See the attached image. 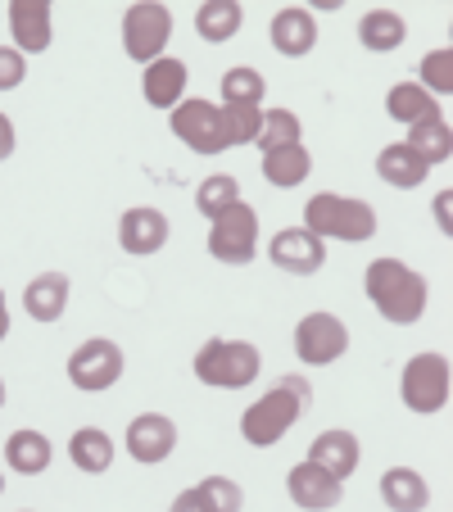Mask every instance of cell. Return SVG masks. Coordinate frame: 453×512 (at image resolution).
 Returning a JSON list of instances; mask_svg holds the SVG:
<instances>
[{
	"label": "cell",
	"instance_id": "obj_1",
	"mask_svg": "<svg viewBox=\"0 0 453 512\" xmlns=\"http://www.w3.org/2000/svg\"><path fill=\"white\" fill-rule=\"evenodd\" d=\"M363 290L372 309L381 313L395 327H413L426 318V304H431V281L417 268H408L404 259H372L363 272Z\"/></svg>",
	"mask_w": 453,
	"mask_h": 512
},
{
	"label": "cell",
	"instance_id": "obj_2",
	"mask_svg": "<svg viewBox=\"0 0 453 512\" xmlns=\"http://www.w3.org/2000/svg\"><path fill=\"white\" fill-rule=\"evenodd\" d=\"M309 399H313V390H309V381H304V377H281L277 386L263 390V395L241 413V435H245V445H254V449H272V445L281 440V435L295 431V422L304 417Z\"/></svg>",
	"mask_w": 453,
	"mask_h": 512
},
{
	"label": "cell",
	"instance_id": "obj_3",
	"mask_svg": "<svg viewBox=\"0 0 453 512\" xmlns=\"http://www.w3.org/2000/svg\"><path fill=\"white\" fill-rule=\"evenodd\" d=\"M304 232H313L318 241L363 245L376 236V209L367 200H354V195L318 191L309 204H304Z\"/></svg>",
	"mask_w": 453,
	"mask_h": 512
},
{
	"label": "cell",
	"instance_id": "obj_4",
	"mask_svg": "<svg viewBox=\"0 0 453 512\" xmlns=\"http://www.w3.org/2000/svg\"><path fill=\"white\" fill-rule=\"evenodd\" d=\"M259 372H263V354L250 340L213 336V340H204L200 354H195V381L213 386V390H245L259 381Z\"/></svg>",
	"mask_w": 453,
	"mask_h": 512
},
{
	"label": "cell",
	"instance_id": "obj_5",
	"mask_svg": "<svg viewBox=\"0 0 453 512\" xmlns=\"http://www.w3.org/2000/svg\"><path fill=\"white\" fill-rule=\"evenodd\" d=\"M168 127H173V136L186 150H195V155H222V150H232L227 109L213 105V100H182L177 109H168Z\"/></svg>",
	"mask_w": 453,
	"mask_h": 512
},
{
	"label": "cell",
	"instance_id": "obj_6",
	"mask_svg": "<svg viewBox=\"0 0 453 512\" xmlns=\"http://www.w3.org/2000/svg\"><path fill=\"white\" fill-rule=\"evenodd\" d=\"M209 254L227 268H245L259 254V213L250 204H232L209 223Z\"/></svg>",
	"mask_w": 453,
	"mask_h": 512
},
{
	"label": "cell",
	"instance_id": "obj_7",
	"mask_svg": "<svg viewBox=\"0 0 453 512\" xmlns=\"http://www.w3.org/2000/svg\"><path fill=\"white\" fill-rule=\"evenodd\" d=\"M168 37H173V10L159 5V0H141V5H127L123 14V50L136 64H155L164 55Z\"/></svg>",
	"mask_w": 453,
	"mask_h": 512
},
{
	"label": "cell",
	"instance_id": "obj_8",
	"mask_svg": "<svg viewBox=\"0 0 453 512\" xmlns=\"http://www.w3.org/2000/svg\"><path fill=\"white\" fill-rule=\"evenodd\" d=\"M123 368H127L123 349H118L109 336H91L68 354V381H73L78 390H87V395H105V390H114L118 381H123Z\"/></svg>",
	"mask_w": 453,
	"mask_h": 512
},
{
	"label": "cell",
	"instance_id": "obj_9",
	"mask_svg": "<svg viewBox=\"0 0 453 512\" xmlns=\"http://www.w3.org/2000/svg\"><path fill=\"white\" fill-rule=\"evenodd\" d=\"M399 395L413 413L431 417L449 404V358L444 354H413L404 377H399Z\"/></svg>",
	"mask_w": 453,
	"mask_h": 512
},
{
	"label": "cell",
	"instance_id": "obj_10",
	"mask_svg": "<svg viewBox=\"0 0 453 512\" xmlns=\"http://www.w3.org/2000/svg\"><path fill=\"white\" fill-rule=\"evenodd\" d=\"M349 349V327L336 318V313L318 309V313H304L295 327V358L304 368H327L336 358H345Z\"/></svg>",
	"mask_w": 453,
	"mask_h": 512
},
{
	"label": "cell",
	"instance_id": "obj_11",
	"mask_svg": "<svg viewBox=\"0 0 453 512\" xmlns=\"http://www.w3.org/2000/svg\"><path fill=\"white\" fill-rule=\"evenodd\" d=\"M127 454H132V463L141 467H159L168 454L177 449V422L164 413H141L127 422Z\"/></svg>",
	"mask_w": 453,
	"mask_h": 512
},
{
	"label": "cell",
	"instance_id": "obj_12",
	"mask_svg": "<svg viewBox=\"0 0 453 512\" xmlns=\"http://www.w3.org/2000/svg\"><path fill=\"white\" fill-rule=\"evenodd\" d=\"M268 259L277 263L281 272H290V277H313V272L327 268V241H318V236L304 232V227H286V232L272 236Z\"/></svg>",
	"mask_w": 453,
	"mask_h": 512
},
{
	"label": "cell",
	"instance_id": "obj_13",
	"mask_svg": "<svg viewBox=\"0 0 453 512\" xmlns=\"http://www.w3.org/2000/svg\"><path fill=\"white\" fill-rule=\"evenodd\" d=\"M118 245L132 259H145V254H159L168 245V213L155 209V204H136L118 218Z\"/></svg>",
	"mask_w": 453,
	"mask_h": 512
},
{
	"label": "cell",
	"instance_id": "obj_14",
	"mask_svg": "<svg viewBox=\"0 0 453 512\" xmlns=\"http://www.w3.org/2000/svg\"><path fill=\"white\" fill-rule=\"evenodd\" d=\"M286 494H290V503L304 512H331L345 499V481L327 476L322 467H313L309 458H304V463H295L286 472Z\"/></svg>",
	"mask_w": 453,
	"mask_h": 512
},
{
	"label": "cell",
	"instance_id": "obj_15",
	"mask_svg": "<svg viewBox=\"0 0 453 512\" xmlns=\"http://www.w3.org/2000/svg\"><path fill=\"white\" fill-rule=\"evenodd\" d=\"M10 37L19 55H41L55 37V10L50 0H10Z\"/></svg>",
	"mask_w": 453,
	"mask_h": 512
},
{
	"label": "cell",
	"instance_id": "obj_16",
	"mask_svg": "<svg viewBox=\"0 0 453 512\" xmlns=\"http://www.w3.org/2000/svg\"><path fill=\"white\" fill-rule=\"evenodd\" d=\"M272 50L286 59H304L313 46H318V19H313V10H304V5H286V10L272 14Z\"/></svg>",
	"mask_w": 453,
	"mask_h": 512
},
{
	"label": "cell",
	"instance_id": "obj_17",
	"mask_svg": "<svg viewBox=\"0 0 453 512\" xmlns=\"http://www.w3.org/2000/svg\"><path fill=\"white\" fill-rule=\"evenodd\" d=\"M309 463L322 467L327 476H336V481H345V476H354L358 463H363V445H358L354 431L331 426V431H322L318 440L309 445Z\"/></svg>",
	"mask_w": 453,
	"mask_h": 512
},
{
	"label": "cell",
	"instance_id": "obj_18",
	"mask_svg": "<svg viewBox=\"0 0 453 512\" xmlns=\"http://www.w3.org/2000/svg\"><path fill=\"white\" fill-rule=\"evenodd\" d=\"M186 82H191V68H186V59L159 55L155 64H145L141 91H145V100H150L155 109H177L186 100Z\"/></svg>",
	"mask_w": 453,
	"mask_h": 512
},
{
	"label": "cell",
	"instance_id": "obj_19",
	"mask_svg": "<svg viewBox=\"0 0 453 512\" xmlns=\"http://www.w3.org/2000/svg\"><path fill=\"white\" fill-rule=\"evenodd\" d=\"M68 295H73V281L64 272H41L23 286V309L32 322H59L68 309Z\"/></svg>",
	"mask_w": 453,
	"mask_h": 512
},
{
	"label": "cell",
	"instance_id": "obj_20",
	"mask_svg": "<svg viewBox=\"0 0 453 512\" xmlns=\"http://www.w3.org/2000/svg\"><path fill=\"white\" fill-rule=\"evenodd\" d=\"M381 499L390 512H426L431 508V485L417 467H386L381 472Z\"/></svg>",
	"mask_w": 453,
	"mask_h": 512
},
{
	"label": "cell",
	"instance_id": "obj_21",
	"mask_svg": "<svg viewBox=\"0 0 453 512\" xmlns=\"http://www.w3.org/2000/svg\"><path fill=\"white\" fill-rule=\"evenodd\" d=\"M114 440H109V431L105 426H78L73 431V440H68V463L78 467V472H87V476H100V472H109L114 467Z\"/></svg>",
	"mask_w": 453,
	"mask_h": 512
},
{
	"label": "cell",
	"instance_id": "obj_22",
	"mask_svg": "<svg viewBox=\"0 0 453 512\" xmlns=\"http://www.w3.org/2000/svg\"><path fill=\"white\" fill-rule=\"evenodd\" d=\"M5 463L19 476H41L55 463V445H50L41 431H32V426H19V431L5 440Z\"/></svg>",
	"mask_w": 453,
	"mask_h": 512
},
{
	"label": "cell",
	"instance_id": "obj_23",
	"mask_svg": "<svg viewBox=\"0 0 453 512\" xmlns=\"http://www.w3.org/2000/svg\"><path fill=\"white\" fill-rule=\"evenodd\" d=\"M313 173V155L299 145H281V150H268L263 155V182L277 186V191H290V186H304Z\"/></svg>",
	"mask_w": 453,
	"mask_h": 512
},
{
	"label": "cell",
	"instance_id": "obj_24",
	"mask_svg": "<svg viewBox=\"0 0 453 512\" xmlns=\"http://www.w3.org/2000/svg\"><path fill=\"white\" fill-rule=\"evenodd\" d=\"M426 173H431V168H426L404 141H390L386 150L376 155V177H381L386 186H395V191H413V186H422Z\"/></svg>",
	"mask_w": 453,
	"mask_h": 512
},
{
	"label": "cell",
	"instance_id": "obj_25",
	"mask_svg": "<svg viewBox=\"0 0 453 512\" xmlns=\"http://www.w3.org/2000/svg\"><path fill=\"white\" fill-rule=\"evenodd\" d=\"M358 41H363V50H372V55H390V50H399L408 41L404 14H395V10H367L363 19H358Z\"/></svg>",
	"mask_w": 453,
	"mask_h": 512
},
{
	"label": "cell",
	"instance_id": "obj_26",
	"mask_svg": "<svg viewBox=\"0 0 453 512\" xmlns=\"http://www.w3.org/2000/svg\"><path fill=\"white\" fill-rule=\"evenodd\" d=\"M408 150H413L417 159H422L426 168H435V164H444V159L453 155V136H449V123H444V114H431V118H422V123H413L408 127Z\"/></svg>",
	"mask_w": 453,
	"mask_h": 512
},
{
	"label": "cell",
	"instance_id": "obj_27",
	"mask_svg": "<svg viewBox=\"0 0 453 512\" xmlns=\"http://www.w3.org/2000/svg\"><path fill=\"white\" fill-rule=\"evenodd\" d=\"M263 96H268V82L259 68L236 64L222 73V109H263Z\"/></svg>",
	"mask_w": 453,
	"mask_h": 512
},
{
	"label": "cell",
	"instance_id": "obj_28",
	"mask_svg": "<svg viewBox=\"0 0 453 512\" xmlns=\"http://www.w3.org/2000/svg\"><path fill=\"white\" fill-rule=\"evenodd\" d=\"M241 23H245V10L236 5V0H209V5L195 10V32H200L209 46L232 41L236 32H241Z\"/></svg>",
	"mask_w": 453,
	"mask_h": 512
},
{
	"label": "cell",
	"instance_id": "obj_29",
	"mask_svg": "<svg viewBox=\"0 0 453 512\" xmlns=\"http://www.w3.org/2000/svg\"><path fill=\"white\" fill-rule=\"evenodd\" d=\"M386 114L395 118V123L413 127V123H422V118H431V114H444V109L435 105V96L431 91H422L417 82H399V87H390V96H386Z\"/></svg>",
	"mask_w": 453,
	"mask_h": 512
},
{
	"label": "cell",
	"instance_id": "obj_30",
	"mask_svg": "<svg viewBox=\"0 0 453 512\" xmlns=\"http://www.w3.org/2000/svg\"><path fill=\"white\" fill-rule=\"evenodd\" d=\"M232 204H241V182H236L232 173H209L200 186H195V209L204 213V218H218V213H227Z\"/></svg>",
	"mask_w": 453,
	"mask_h": 512
},
{
	"label": "cell",
	"instance_id": "obj_31",
	"mask_svg": "<svg viewBox=\"0 0 453 512\" xmlns=\"http://www.w3.org/2000/svg\"><path fill=\"white\" fill-rule=\"evenodd\" d=\"M299 136H304V127H299L295 109H263V127L254 136V145L268 155V150H281V145H299Z\"/></svg>",
	"mask_w": 453,
	"mask_h": 512
},
{
	"label": "cell",
	"instance_id": "obj_32",
	"mask_svg": "<svg viewBox=\"0 0 453 512\" xmlns=\"http://www.w3.org/2000/svg\"><path fill=\"white\" fill-rule=\"evenodd\" d=\"M195 494H200L204 512H241L245 508V494L232 476H204V481L195 485Z\"/></svg>",
	"mask_w": 453,
	"mask_h": 512
},
{
	"label": "cell",
	"instance_id": "obj_33",
	"mask_svg": "<svg viewBox=\"0 0 453 512\" xmlns=\"http://www.w3.org/2000/svg\"><path fill=\"white\" fill-rule=\"evenodd\" d=\"M417 87L431 91V96H449L453 91V50L449 46L422 55V82H417Z\"/></svg>",
	"mask_w": 453,
	"mask_h": 512
},
{
	"label": "cell",
	"instance_id": "obj_34",
	"mask_svg": "<svg viewBox=\"0 0 453 512\" xmlns=\"http://www.w3.org/2000/svg\"><path fill=\"white\" fill-rule=\"evenodd\" d=\"M227 123H232V145H254L263 127V109H227Z\"/></svg>",
	"mask_w": 453,
	"mask_h": 512
},
{
	"label": "cell",
	"instance_id": "obj_35",
	"mask_svg": "<svg viewBox=\"0 0 453 512\" xmlns=\"http://www.w3.org/2000/svg\"><path fill=\"white\" fill-rule=\"evenodd\" d=\"M23 73H28V64H23V55L14 46H0V91H14L23 82Z\"/></svg>",
	"mask_w": 453,
	"mask_h": 512
},
{
	"label": "cell",
	"instance_id": "obj_36",
	"mask_svg": "<svg viewBox=\"0 0 453 512\" xmlns=\"http://www.w3.org/2000/svg\"><path fill=\"white\" fill-rule=\"evenodd\" d=\"M14 155V123H10V114H0V164Z\"/></svg>",
	"mask_w": 453,
	"mask_h": 512
},
{
	"label": "cell",
	"instance_id": "obj_37",
	"mask_svg": "<svg viewBox=\"0 0 453 512\" xmlns=\"http://www.w3.org/2000/svg\"><path fill=\"white\" fill-rule=\"evenodd\" d=\"M168 512H204V503H200V494H195V485H191V490L177 494L173 508H168Z\"/></svg>",
	"mask_w": 453,
	"mask_h": 512
},
{
	"label": "cell",
	"instance_id": "obj_38",
	"mask_svg": "<svg viewBox=\"0 0 453 512\" xmlns=\"http://www.w3.org/2000/svg\"><path fill=\"white\" fill-rule=\"evenodd\" d=\"M435 223H440V232H449V227H453V223H449V191L435 200Z\"/></svg>",
	"mask_w": 453,
	"mask_h": 512
},
{
	"label": "cell",
	"instance_id": "obj_39",
	"mask_svg": "<svg viewBox=\"0 0 453 512\" xmlns=\"http://www.w3.org/2000/svg\"><path fill=\"white\" fill-rule=\"evenodd\" d=\"M10 336V304H5V290H0V340Z\"/></svg>",
	"mask_w": 453,
	"mask_h": 512
},
{
	"label": "cell",
	"instance_id": "obj_40",
	"mask_svg": "<svg viewBox=\"0 0 453 512\" xmlns=\"http://www.w3.org/2000/svg\"><path fill=\"white\" fill-rule=\"evenodd\" d=\"M0 408H5V381H0Z\"/></svg>",
	"mask_w": 453,
	"mask_h": 512
},
{
	"label": "cell",
	"instance_id": "obj_41",
	"mask_svg": "<svg viewBox=\"0 0 453 512\" xmlns=\"http://www.w3.org/2000/svg\"><path fill=\"white\" fill-rule=\"evenodd\" d=\"M0 494H5V476H0Z\"/></svg>",
	"mask_w": 453,
	"mask_h": 512
},
{
	"label": "cell",
	"instance_id": "obj_42",
	"mask_svg": "<svg viewBox=\"0 0 453 512\" xmlns=\"http://www.w3.org/2000/svg\"><path fill=\"white\" fill-rule=\"evenodd\" d=\"M23 512H32V508H23Z\"/></svg>",
	"mask_w": 453,
	"mask_h": 512
}]
</instances>
